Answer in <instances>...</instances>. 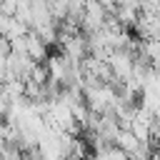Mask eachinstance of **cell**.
Here are the masks:
<instances>
[{
	"instance_id": "6da1fadb",
	"label": "cell",
	"mask_w": 160,
	"mask_h": 160,
	"mask_svg": "<svg viewBox=\"0 0 160 160\" xmlns=\"http://www.w3.org/2000/svg\"><path fill=\"white\" fill-rule=\"evenodd\" d=\"M38 62L30 60L25 52H10L8 55V80H20V82H28L30 75H32V68Z\"/></svg>"
},
{
	"instance_id": "7a4b0ae2",
	"label": "cell",
	"mask_w": 160,
	"mask_h": 160,
	"mask_svg": "<svg viewBox=\"0 0 160 160\" xmlns=\"http://www.w3.org/2000/svg\"><path fill=\"white\" fill-rule=\"evenodd\" d=\"M25 55H28L30 60H35V62H45V60H48V45H45L32 30L25 32Z\"/></svg>"
},
{
	"instance_id": "3957f363",
	"label": "cell",
	"mask_w": 160,
	"mask_h": 160,
	"mask_svg": "<svg viewBox=\"0 0 160 160\" xmlns=\"http://www.w3.org/2000/svg\"><path fill=\"white\" fill-rule=\"evenodd\" d=\"M10 52H12V45H10V40H8V35H0V55L8 58Z\"/></svg>"
},
{
	"instance_id": "277c9868",
	"label": "cell",
	"mask_w": 160,
	"mask_h": 160,
	"mask_svg": "<svg viewBox=\"0 0 160 160\" xmlns=\"http://www.w3.org/2000/svg\"><path fill=\"white\" fill-rule=\"evenodd\" d=\"M150 160H160V150H152V155H150Z\"/></svg>"
}]
</instances>
